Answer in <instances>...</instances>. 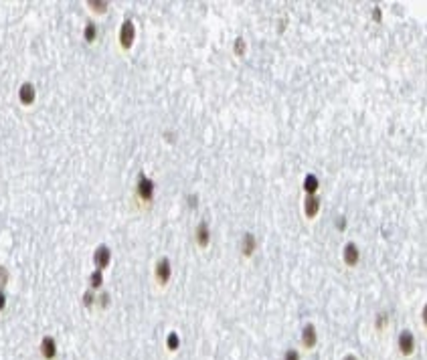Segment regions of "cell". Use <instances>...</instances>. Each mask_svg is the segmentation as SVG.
<instances>
[{"mask_svg": "<svg viewBox=\"0 0 427 360\" xmlns=\"http://www.w3.org/2000/svg\"><path fill=\"white\" fill-rule=\"evenodd\" d=\"M154 195H156L154 180L148 178L146 174H140L138 176V183H136V199L144 205V207H150L154 203Z\"/></svg>", "mask_w": 427, "mask_h": 360, "instance_id": "6da1fadb", "label": "cell"}, {"mask_svg": "<svg viewBox=\"0 0 427 360\" xmlns=\"http://www.w3.org/2000/svg\"><path fill=\"white\" fill-rule=\"evenodd\" d=\"M397 350L403 358H411L417 350V340L411 330H401L397 336Z\"/></svg>", "mask_w": 427, "mask_h": 360, "instance_id": "7a4b0ae2", "label": "cell"}, {"mask_svg": "<svg viewBox=\"0 0 427 360\" xmlns=\"http://www.w3.org/2000/svg\"><path fill=\"white\" fill-rule=\"evenodd\" d=\"M119 47L121 51H130L134 47V41H136V25L132 19H126L119 27Z\"/></svg>", "mask_w": 427, "mask_h": 360, "instance_id": "3957f363", "label": "cell"}, {"mask_svg": "<svg viewBox=\"0 0 427 360\" xmlns=\"http://www.w3.org/2000/svg\"><path fill=\"white\" fill-rule=\"evenodd\" d=\"M170 277H172V263L168 257H162L156 261V267H154V279L160 287H166L170 283Z\"/></svg>", "mask_w": 427, "mask_h": 360, "instance_id": "277c9868", "label": "cell"}, {"mask_svg": "<svg viewBox=\"0 0 427 360\" xmlns=\"http://www.w3.org/2000/svg\"><path fill=\"white\" fill-rule=\"evenodd\" d=\"M302 209H304V219L308 223L316 221L318 215H320V209H322V197L320 195H306Z\"/></svg>", "mask_w": 427, "mask_h": 360, "instance_id": "5b68a950", "label": "cell"}, {"mask_svg": "<svg viewBox=\"0 0 427 360\" xmlns=\"http://www.w3.org/2000/svg\"><path fill=\"white\" fill-rule=\"evenodd\" d=\"M342 263L348 267V269H354L358 263H360V249L354 241H348L344 247H342Z\"/></svg>", "mask_w": 427, "mask_h": 360, "instance_id": "8992f818", "label": "cell"}, {"mask_svg": "<svg viewBox=\"0 0 427 360\" xmlns=\"http://www.w3.org/2000/svg\"><path fill=\"white\" fill-rule=\"evenodd\" d=\"M300 342H302V348H304V350H308V352L316 350V346H318V330H316L314 324H306V326L302 328Z\"/></svg>", "mask_w": 427, "mask_h": 360, "instance_id": "52a82bcc", "label": "cell"}, {"mask_svg": "<svg viewBox=\"0 0 427 360\" xmlns=\"http://www.w3.org/2000/svg\"><path fill=\"white\" fill-rule=\"evenodd\" d=\"M257 247H259L257 237H255L251 231L243 233V237H241V257H243V259H251V257L255 255Z\"/></svg>", "mask_w": 427, "mask_h": 360, "instance_id": "ba28073f", "label": "cell"}, {"mask_svg": "<svg viewBox=\"0 0 427 360\" xmlns=\"http://www.w3.org/2000/svg\"><path fill=\"white\" fill-rule=\"evenodd\" d=\"M93 263H95V269H105L109 267L111 263V249L107 245H99L95 251H93Z\"/></svg>", "mask_w": 427, "mask_h": 360, "instance_id": "9c48e42d", "label": "cell"}, {"mask_svg": "<svg viewBox=\"0 0 427 360\" xmlns=\"http://www.w3.org/2000/svg\"><path fill=\"white\" fill-rule=\"evenodd\" d=\"M195 241H197V245L201 249H207L209 247V243H211V227H209L207 221H201L197 225V229H195Z\"/></svg>", "mask_w": 427, "mask_h": 360, "instance_id": "30bf717a", "label": "cell"}, {"mask_svg": "<svg viewBox=\"0 0 427 360\" xmlns=\"http://www.w3.org/2000/svg\"><path fill=\"white\" fill-rule=\"evenodd\" d=\"M35 99H37L35 85H33V83H29V81H25V83L19 87V101H21L25 107H29V105H33V103H35Z\"/></svg>", "mask_w": 427, "mask_h": 360, "instance_id": "8fae6325", "label": "cell"}, {"mask_svg": "<svg viewBox=\"0 0 427 360\" xmlns=\"http://www.w3.org/2000/svg\"><path fill=\"white\" fill-rule=\"evenodd\" d=\"M57 354H59V350H57L55 338H53V336H45V338L41 340V356H43L45 360H55Z\"/></svg>", "mask_w": 427, "mask_h": 360, "instance_id": "7c38bea8", "label": "cell"}, {"mask_svg": "<svg viewBox=\"0 0 427 360\" xmlns=\"http://www.w3.org/2000/svg\"><path fill=\"white\" fill-rule=\"evenodd\" d=\"M302 189H304L306 195H318V191H320V178H318V174H314V172L306 174L304 176V183H302Z\"/></svg>", "mask_w": 427, "mask_h": 360, "instance_id": "4fadbf2b", "label": "cell"}, {"mask_svg": "<svg viewBox=\"0 0 427 360\" xmlns=\"http://www.w3.org/2000/svg\"><path fill=\"white\" fill-rule=\"evenodd\" d=\"M389 324H391V316H389L387 312H377V316H375V320H373V326H375L377 334H383V332L389 328Z\"/></svg>", "mask_w": 427, "mask_h": 360, "instance_id": "5bb4252c", "label": "cell"}, {"mask_svg": "<svg viewBox=\"0 0 427 360\" xmlns=\"http://www.w3.org/2000/svg\"><path fill=\"white\" fill-rule=\"evenodd\" d=\"M83 39H85V43H95V39H97V25L93 23V21H89L87 25H85V29H83Z\"/></svg>", "mask_w": 427, "mask_h": 360, "instance_id": "9a60e30c", "label": "cell"}, {"mask_svg": "<svg viewBox=\"0 0 427 360\" xmlns=\"http://www.w3.org/2000/svg\"><path fill=\"white\" fill-rule=\"evenodd\" d=\"M87 5H89V11L95 13V15H105L107 9H109V5L105 3V0H89Z\"/></svg>", "mask_w": 427, "mask_h": 360, "instance_id": "2e32d148", "label": "cell"}, {"mask_svg": "<svg viewBox=\"0 0 427 360\" xmlns=\"http://www.w3.org/2000/svg\"><path fill=\"white\" fill-rule=\"evenodd\" d=\"M245 53H247V41L243 37H237L233 41V55L241 59V57H245Z\"/></svg>", "mask_w": 427, "mask_h": 360, "instance_id": "e0dca14e", "label": "cell"}, {"mask_svg": "<svg viewBox=\"0 0 427 360\" xmlns=\"http://www.w3.org/2000/svg\"><path fill=\"white\" fill-rule=\"evenodd\" d=\"M101 285H103V275H101L99 269H95V271L89 275V287L95 291V289H99Z\"/></svg>", "mask_w": 427, "mask_h": 360, "instance_id": "ac0fdd59", "label": "cell"}, {"mask_svg": "<svg viewBox=\"0 0 427 360\" xmlns=\"http://www.w3.org/2000/svg\"><path fill=\"white\" fill-rule=\"evenodd\" d=\"M178 346H180V336H178L176 332H170V334L166 336V348H168L170 352H176Z\"/></svg>", "mask_w": 427, "mask_h": 360, "instance_id": "d6986e66", "label": "cell"}, {"mask_svg": "<svg viewBox=\"0 0 427 360\" xmlns=\"http://www.w3.org/2000/svg\"><path fill=\"white\" fill-rule=\"evenodd\" d=\"M81 302H83V306H85V308H93V306H95V302H97V295H95V291H93V289H87V291L83 293Z\"/></svg>", "mask_w": 427, "mask_h": 360, "instance_id": "ffe728a7", "label": "cell"}, {"mask_svg": "<svg viewBox=\"0 0 427 360\" xmlns=\"http://www.w3.org/2000/svg\"><path fill=\"white\" fill-rule=\"evenodd\" d=\"M281 360H302V354H300V350H296V348H288L286 352H283Z\"/></svg>", "mask_w": 427, "mask_h": 360, "instance_id": "44dd1931", "label": "cell"}, {"mask_svg": "<svg viewBox=\"0 0 427 360\" xmlns=\"http://www.w3.org/2000/svg\"><path fill=\"white\" fill-rule=\"evenodd\" d=\"M95 306H97V308H101V310H105V308L109 306V293H107V291L99 293V295H97V302H95Z\"/></svg>", "mask_w": 427, "mask_h": 360, "instance_id": "7402d4cb", "label": "cell"}, {"mask_svg": "<svg viewBox=\"0 0 427 360\" xmlns=\"http://www.w3.org/2000/svg\"><path fill=\"white\" fill-rule=\"evenodd\" d=\"M9 279H11V273H9V269H7L5 265H0V289H3V287L9 283Z\"/></svg>", "mask_w": 427, "mask_h": 360, "instance_id": "603a6c76", "label": "cell"}, {"mask_svg": "<svg viewBox=\"0 0 427 360\" xmlns=\"http://www.w3.org/2000/svg\"><path fill=\"white\" fill-rule=\"evenodd\" d=\"M334 227H336L340 233H342V231H346V217H342V215H340V217H336V219H334Z\"/></svg>", "mask_w": 427, "mask_h": 360, "instance_id": "cb8c5ba5", "label": "cell"}, {"mask_svg": "<svg viewBox=\"0 0 427 360\" xmlns=\"http://www.w3.org/2000/svg\"><path fill=\"white\" fill-rule=\"evenodd\" d=\"M371 17H373V21H375L377 25H381V23H383V11H381V7H375Z\"/></svg>", "mask_w": 427, "mask_h": 360, "instance_id": "d4e9b609", "label": "cell"}, {"mask_svg": "<svg viewBox=\"0 0 427 360\" xmlns=\"http://www.w3.org/2000/svg\"><path fill=\"white\" fill-rule=\"evenodd\" d=\"M187 201H189V207L191 209H197L199 207V197L197 195H187Z\"/></svg>", "mask_w": 427, "mask_h": 360, "instance_id": "484cf974", "label": "cell"}, {"mask_svg": "<svg viewBox=\"0 0 427 360\" xmlns=\"http://www.w3.org/2000/svg\"><path fill=\"white\" fill-rule=\"evenodd\" d=\"M7 310V293L0 289V312H5Z\"/></svg>", "mask_w": 427, "mask_h": 360, "instance_id": "4316f807", "label": "cell"}, {"mask_svg": "<svg viewBox=\"0 0 427 360\" xmlns=\"http://www.w3.org/2000/svg\"><path fill=\"white\" fill-rule=\"evenodd\" d=\"M342 360H360V358H358L356 354H344V356H342Z\"/></svg>", "mask_w": 427, "mask_h": 360, "instance_id": "83f0119b", "label": "cell"}]
</instances>
